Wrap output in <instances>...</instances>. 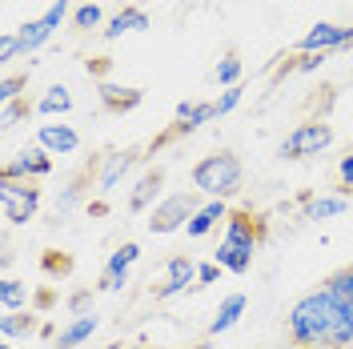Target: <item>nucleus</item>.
<instances>
[{"label": "nucleus", "mask_w": 353, "mask_h": 349, "mask_svg": "<svg viewBox=\"0 0 353 349\" xmlns=\"http://www.w3.org/2000/svg\"><path fill=\"white\" fill-rule=\"evenodd\" d=\"M333 137H337V132H333L330 121H305V125H297V129L277 145V157H281V161H305V157H317V153H325V149L333 145Z\"/></svg>", "instance_id": "nucleus-5"}, {"label": "nucleus", "mask_w": 353, "mask_h": 349, "mask_svg": "<svg viewBox=\"0 0 353 349\" xmlns=\"http://www.w3.org/2000/svg\"><path fill=\"white\" fill-rule=\"evenodd\" d=\"M32 333H41V326H37V313H32V309L4 313V317H0V341H17V337H32Z\"/></svg>", "instance_id": "nucleus-22"}, {"label": "nucleus", "mask_w": 353, "mask_h": 349, "mask_svg": "<svg viewBox=\"0 0 353 349\" xmlns=\"http://www.w3.org/2000/svg\"><path fill=\"white\" fill-rule=\"evenodd\" d=\"M189 177H193V189H197L201 197L229 201L233 193H241V185H245V165H241V157L233 153V149H217V153L201 157Z\"/></svg>", "instance_id": "nucleus-3"}, {"label": "nucleus", "mask_w": 353, "mask_h": 349, "mask_svg": "<svg viewBox=\"0 0 353 349\" xmlns=\"http://www.w3.org/2000/svg\"><path fill=\"white\" fill-rule=\"evenodd\" d=\"M137 161H141V149H112V153H105L92 165V185H97L101 193H112V189L132 173Z\"/></svg>", "instance_id": "nucleus-11"}, {"label": "nucleus", "mask_w": 353, "mask_h": 349, "mask_svg": "<svg viewBox=\"0 0 353 349\" xmlns=\"http://www.w3.org/2000/svg\"><path fill=\"white\" fill-rule=\"evenodd\" d=\"M17 57H24L21 37H17V32H0V65H12Z\"/></svg>", "instance_id": "nucleus-32"}, {"label": "nucleus", "mask_w": 353, "mask_h": 349, "mask_svg": "<svg viewBox=\"0 0 353 349\" xmlns=\"http://www.w3.org/2000/svg\"><path fill=\"white\" fill-rule=\"evenodd\" d=\"M221 273H225V269H221L217 261H205V265H197V289L201 285H213L221 277Z\"/></svg>", "instance_id": "nucleus-35"}, {"label": "nucleus", "mask_w": 353, "mask_h": 349, "mask_svg": "<svg viewBox=\"0 0 353 349\" xmlns=\"http://www.w3.org/2000/svg\"><path fill=\"white\" fill-rule=\"evenodd\" d=\"M52 349H72V346H52Z\"/></svg>", "instance_id": "nucleus-41"}, {"label": "nucleus", "mask_w": 353, "mask_h": 349, "mask_svg": "<svg viewBox=\"0 0 353 349\" xmlns=\"http://www.w3.org/2000/svg\"><path fill=\"white\" fill-rule=\"evenodd\" d=\"M24 88H28V72H8V77L0 81V105H4V101H21Z\"/></svg>", "instance_id": "nucleus-30"}, {"label": "nucleus", "mask_w": 353, "mask_h": 349, "mask_svg": "<svg viewBox=\"0 0 353 349\" xmlns=\"http://www.w3.org/2000/svg\"><path fill=\"white\" fill-rule=\"evenodd\" d=\"M145 28H149V12L137 8V4H125L121 12L109 17V24L101 28V37H105V41H121L125 32H145Z\"/></svg>", "instance_id": "nucleus-18"}, {"label": "nucleus", "mask_w": 353, "mask_h": 349, "mask_svg": "<svg viewBox=\"0 0 353 349\" xmlns=\"http://www.w3.org/2000/svg\"><path fill=\"white\" fill-rule=\"evenodd\" d=\"M197 209H201V193L197 189H176V193H165L161 201H157L145 225H149L153 237H169V233L189 229V221H193Z\"/></svg>", "instance_id": "nucleus-4"}, {"label": "nucleus", "mask_w": 353, "mask_h": 349, "mask_svg": "<svg viewBox=\"0 0 353 349\" xmlns=\"http://www.w3.org/2000/svg\"><path fill=\"white\" fill-rule=\"evenodd\" d=\"M141 101H145V92H141V88H125V85H112V81L101 85V109H105V112L125 117V112H132Z\"/></svg>", "instance_id": "nucleus-19"}, {"label": "nucleus", "mask_w": 353, "mask_h": 349, "mask_svg": "<svg viewBox=\"0 0 353 349\" xmlns=\"http://www.w3.org/2000/svg\"><path fill=\"white\" fill-rule=\"evenodd\" d=\"M261 241H265V221L257 217L253 209H233L229 221H225L221 245L213 249V261H217L225 273L241 277V273L253 269V257H257Z\"/></svg>", "instance_id": "nucleus-2"}, {"label": "nucleus", "mask_w": 353, "mask_h": 349, "mask_svg": "<svg viewBox=\"0 0 353 349\" xmlns=\"http://www.w3.org/2000/svg\"><path fill=\"white\" fill-rule=\"evenodd\" d=\"M68 313H72V317H81V313H97V309H92V289H77V293L68 297Z\"/></svg>", "instance_id": "nucleus-33"}, {"label": "nucleus", "mask_w": 353, "mask_h": 349, "mask_svg": "<svg viewBox=\"0 0 353 349\" xmlns=\"http://www.w3.org/2000/svg\"><path fill=\"white\" fill-rule=\"evenodd\" d=\"M101 24H109L101 4L88 0V4H77V8H72V28H77V32H92V28H101Z\"/></svg>", "instance_id": "nucleus-27"}, {"label": "nucleus", "mask_w": 353, "mask_h": 349, "mask_svg": "<svg viewBox=\"0 0 353 349\" xmlns=\"http://www.w3.org/2000/svg\"><path fill=\"white\" fill-rule=\"evenodd\" d=\"M0 309L4 313H21V309H32V289L17 277H4L0 281Z\"/></svg>", "instance_id": "nucleus-23"}, {"label": "nucleus", "mask_w": 353, "mask_h": 349, "mask_svg": "<svg viewBox=\"0 0 353 349\" xmlns=\"http://www.w3.org/2000/svg\"><path fill=\"white\" fill-rule=\"evenodd\" d=\"M37 145L52 157H72L81 149V132L65 121H48V125H37Z\"/></svg>", "instance_id": "nucleus-14"}, {"label": "nucleus", "mask_w": 353, "mask_h": 349, "mask_svg": "<svg viewBox=\"0 0 353 349\" xmlns=\"http://www.w3.org/2000/svg\"><path fill=\"white\" fill-rule=\"evenodd\" d=\"M285 337L293 349H305V346L353 349V306L337 301L325 285L309 289L285 313Z\"/></svg>", "instance_id": "nucleus-1"}, {"label": "nucleus", "mask_w": 353, "mask_h": 349, "mask_svg": "<svg viewBox=\"0 0 353 349\" xmlns=\"http://www.w3.org/2000/svg\"><path fill=\"white\" fill-rule=\"evenodd\" d=\"M325 289H330V293L337 297V301L353 306V265H345V269L330 273V277H325Z\"/></svg>", "instance_id": "nucleus-28"}, {"label": "nucleus", "mask_w": 353, "mask_h": 349, "mask_svg": "<svg viewBox=\"0 0 353 349\" xmlns=\"http://www.w3.org/2000/svg\"><path fill=\"white\" fill-rule=\"evenodd\" d=\"M41 209V189L37 181H12V177H0V213L8 225H28Z\"/></svg>", "instance_id": "nucleus-6"}, {"label": "nucleus", "mask_w": 353, "mask_h": 349, "mask_svg": "<svg viewBox=\"0 0 353 349\" xmlns=\"http://www.w3.org/2000/svg\"><path fill=\"white\" fill-rule=\"evenodd\" d=\"M305 349H333V346H305Z\"/></svg>", "instance_id": "nucleus-39"}, {"label": "nucleus", "mask_w": 353, "mask_h": 349, "mask_svg": "<svg viewBox=\"0 0 353 349\" xmlns=\"http://www.w3.org/2000/svg\"><path fill=\"white\" fill-rule=\"evenodd\" d=\"M325 61H330L325 52H297V65H293V72H317Z\"/></svg>", "instance_id": "nucleus-34"}, {"label": "nucleus", "mask_w": 353, "mask_h": 349, "mask_svg": "<svg viewBox=\"0 0 353 349\" xmlns=\"http://www.w3.org/2000/svg\"><path fill=\"white\" fill-rule=\"evenodd\" d=\"M68 112H72V92H68V85H52V88H44V97L37 101V117L61 121V117H68Z\"/></svg>", "instance_id": "nucleus-21"}, {"label": "nucleus", "mask_w": 353, "mask_h": 349, "mask_svg": "<svg viewBox=\"0 0 353 349\" xmlns=\"http://www.w3.org/2000/svg\"><path fill=\"white\" fill-rule=\"evenodd\" d=\"M341 48H353V24H333V21H317L305 37L297 41V52H341Z\"/></svg>", "instance_id": "nucleus-8"}, {"label": "nucleus", "mask_w": 353, "mask_h": 349, "mask_svg": "<svg viewBox=\"0 0 353 349\" xmlns=\"http://www.w3.org/2000/svg\"><path fill=\"white\" fill-rule=\"evenodd\" d=\"M241 97H245V88H241V85H233V88H221V97L213 101V105H217V117H229V112H233L237 105H241Z\"/></svg>", "instance_id": "nucleus-31"}, {"label": "nucleus", "mask_w": 353, "mask_h": 349, "mask_svg": "<svg viewBox=\"0 0 353 349\" xmlns=\"http://www.w3.org/2000/svg\"><path fill=\"white\" fill-rule=\"evenodd\" d=\"M52 173V153H44L41 145H24L4 161L0 177H12V181H44Z\"/></svg>", "instance_id": "nucleus-10"}, {"label": "nucleus", "mask_w": 353, "mask_h": 349, "mask_svg": "<svg viewBox=\"0 0 353 349\" xmlns=\"http://www.w3.org/2000/svg\"><path fill=\"white\" fill-rule=\"evenodd\" d=\"M97 326H101V321H97V313H81V317H72V321H68V326L61 329L57 346H72V349H81V346L88 341V337L97 333Z\"/></svg>", "instance_id": "nucleus-24"}, {"label": "nucleus", "mask_w": 353, "mask_h": 349, "mask_svg": "<svg viewBox=\"0 0 353 349\" xmlns=\"http://www.w3.org/2000/svg\"><path fill=\"white\" fill-rule=\"evenodd\" d=\"M161 189H165V169L161 165L157 169H145L129 193V213H153V205L161 201Z\"/></svg>", "instance_id": "nucleus-15"}, {"label": "nucleus", "mask_w": 353, "mask_h": 349, "mask_svg": "<svg viewBox=\"0 0 353 349\" xmlns=\"http://www.w3.org/2000/svg\"><path fill=\"white\" fill-rule=\"evenodd\" d=\"M189 289H197V261H193L189 253H176V257H169L165 269H161L157 301H173V297L189 293Z\"/></svg>", "instance_id": "nucleus-9"}, {"label": "nucleus", "mask_w": 353, "mask_h": 349, "mask_svg": "<svg viewBox=\"0 0 353 349\" xmlns=\"http://www.w3.org/2000/svg\"><path fill=\"white\" fill-rule=\"evenodd\" d=\"M88 213H92V217H105V213H109V205H105V201H88Z\"/></svg>", "instance_id": "nucleus-37"}, {"label": "nucleus", "mask_w": 353, "mask_h": 349, "mask_svg": "<svg viewBox=\"0 0 353 349\" xmlns=\"http://www.w3.org/2000/svg\"><path fill=\"white\" fill-rule=\"evenodd\" d=\"M217 117V105L213 101H181L176 105V125L165 137H157V145H169V141H181V137H189V132H197L201 125H209Z\"/></svg>", "instance_id": "nucleus-12"}, {"label": "nucleus", "mask_w": 353, "mask_h": 349, "mask_svg": "<svg viewBox=\"0 0 353 349\" xmlns=\"http://www.w3.org/2000/svg\"><path fill=\"white\" fill-rule=\"evenodd\" d=\"M213 77H217V85H221V88L241 85V77H245V61L237 57V52H225V57L217 61V68H213Z\"/></svg>", "instance_id": "nucleus-26"}, {"label": "nucleus", "mask_w": 353, "mask_h": 349, "mask_svg": "<svg viewBox=\"0 0 353 349\" xmlns=\"http://www.w3.org/2000/svg\"><path fill=\"white\" fill-rule=\"evenodd\" d=\"M88 181H92V169H88V173H81V177H72L65 189H61V197H57V221L68 217V213L85 201V185H88Z\"/></svg>", "instance_id": "nucleus-25"}, {"label": "nucleus", "mask_w": 353, "mask_h": 349, "mask_svg": "<svg viewBox=\"0 0 353 349\" xmlns=\"http://www.w3.org/2000/svg\"><path fill=\"white\" fill-rule=\"evenodd\" d=\"M0 349H17V341H0Z\"/></svg>", "instance_id": "nucleus-38"}, {"label": "nucleus", "mask_w": 353, "mask_h": 349, "mask_svg": "<svg viewBox=\"0 0 353 349\" xmlns=\"http://www.w3.org/2000/svg\"><path fill=\"white\" fill-rule=\"evenodd\" d=\"M137 257H141V245H137V241L117 245V249L109 253V261H105V273H101V285H97V289H105V293L125 289V281H129V269L137 265Z\"/></svg>", "instance_id": "nucleus-13"}, {"label": "nucleus", "mask_w": 353, "mask_h": 349, "mask_svg": "<svg viewBox=\"0 0 353 349\" xmlns=\"http://www.w3.org/2000/svg\"><path fill=\"white\" fill-rule=\"evenodd\" d=\"M117 349H137V346H117Z\"/></svg>", "instance_id": "nucleus-40"}, {"label": "nucleus", "mask_w": 353, "mask_h": 349, "mask_svg": "<svg viewBox=\"0 0 353 349\" xmlns=\"http://www.w3.org/2000/svg\"><path fill=\"white\" fill-rule=\"evenodd\" d=\"M337 177H341V185H345V189L353 193V149L341 157V161H337Z\"/></svg>", "instance_id": "nucleus-36"}, {"label": "nucleus", "mask_w": 353, "mask_h": 349, "mask_svg": "<svg viewBox=\"0 0 353 349\" xmlns=\"http://www.w3.org/2000/svg\"><path fill=\"white\" fill-rule=\"evenodd\" d=\"M229 213H233V209H229L225 201H217V197H205V201H201V209L193 213V221H189V229H185V233H189V237H209V233L217 229L221 221H229Z\"/></svg>", "instance_id": "nucleus-17"}, {"label": "nucleus", "mask_w": 353, "mask_h": 349, "mask_svg": "<svg viewBox=\"0 0 353 349\" xmlns=\"http://www.w3.org/2000/svg\"><path fill=\"white\" fill-rule=\"evenodd\" d=\"M32 112H37V105H28V101H4V105H0V125H4V129H12V125H17V121H24V117H32Z\"/></svg>", "instance_id": "nucleus-29"}, {"label": "nucleus", "mask_w": 353, "mask_h": 349, "mask_svg": "<svg viewBox=\"0 0 353 349\" xmlns=\"http://www.w3.org/2000/svg\"><path fill=\"white\" fill-rule=\"evenodd\" d=\"M68 8H72V0H52L48 8H44L41 17H32V21H24L21 28H17V37H21V48L24 57H32L37 48H44V44L57 37V28L65 24Z\"/></svg>", "instance_id": "nucleus-7"}, {"label": "nucleus", "mask_w": 353, "mask_h": 349, "mask_svg": "<svg viewBox=\"0 0 353 349\" xmlns=\"http://www.w3.org/2000/svg\"><path fill=\"white\" fill-rule=\"evenodd\" d=\"M245 306H249V297H245V293H229V297H225V301L217 306L213 321H209V337H221V333H229V329L241 321Z\"/></svg>", "instance_id": "nucleus-20"}, {"label": "nucleus", "mask_w": 353, "mask_h": 349, "mask_svg": "<svg viewBox=\"0 0 353 349\" xmlns=\"http://www.w3.org/2000/svg\"><path fill=\"white\" fill-rule=\"evenodd\" d=\"M345 209H350V197L345 193H309V197H301L305 221H330V217H341Z\"/></svg>", "instance_id": "nucleus-16"}]
</instances>
